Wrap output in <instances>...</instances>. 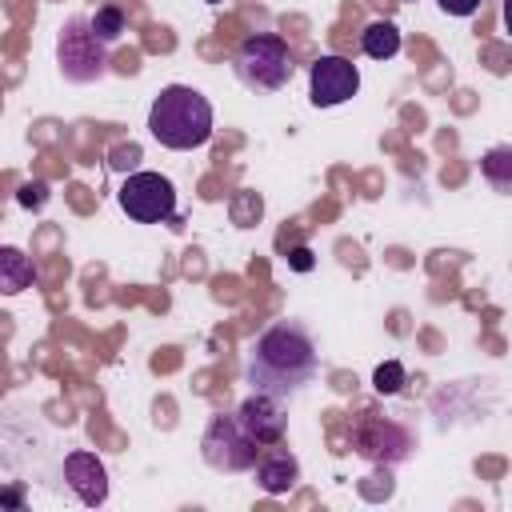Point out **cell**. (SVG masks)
Wrapping results in <instances>:
<instances>
[{
	"label": "cell",
	"mask_w": 512,
	"mask_h": 512,
	"mask_svg": "<svg viewBox=\"0 0 512 512\" xmlns=\"http://www.w3.org/2000/svg\"><path fill=\"white\" fill-rule=\"evenodd\" d=\"M320 368V352L312 332L300 320H276L268 324L252 352H248V384L252 392H268L276 400L296 396L304 384H312Z\"/></svg>",
	"instance_id": "obj_1"
},
{
	"label": "cell",
	"mask_w": 512,
	"mask_h": 512,
	"mask_svg": "<svg viewBox=\"0 0 512 512\" xmlns=\"http://www.w3.org/2000/svg\"><path fill=\"white\" fill-rule=\"evenodd\" d=\"M148 132L172 152H188V148L208 144V136H212V104H208V96L188 88V84L160 88V96L148 108Z\"/></svg>",
	"instance_id": "obj_2"
},
{
	"label": "cell",
	"mask_w": 512,
	"mask_h": 512,
	"mask_svg": "<svg viewBox=\"0 0 512 512\" xmlns=\"http://www.w3.org/2000/svg\"><path fill=\"white\" fill-rule=\"evenodd\" d=\"M232 72L248 92H280L296 64L288 52V40L276 32H256L248 40H240V48L232 52Z\"/></svg>",
	"instance_id": "obj_3"
},
{
	"label": "cell",
	"mask_w": 512,
	"mask_h": 512,
	"mask_svg": "<svg viewBox=\"0 0 512 512\" xmlns=\"http://www.w3.org/2000/svg\"><path fill=\"white\" fill-rule=\"evenodd\" d=\"M108 48L92 28H88V16H68L60 36H56V64L64 72L68 84H92L108 72Z\"/></svg>",
	"instance_id": "obj_4"
},
{
	"label": "cell",
	"mask_w": 512,
	"mask_h": 512,
	"mask_svg": "<svg viewBox=\"0 0 512 512\" xmlns=\"http://www.w3.org/2000/svg\"><path fill=\"white\" fill-rule=\"evenodd\" d=\"M116 200H120L124 216L136 224H164L176 216V188L160 172H128Z\"/></svg>",
	"instance_id": "obj_5"
},
{
	"label": "cell",
	"mask_w": 512,
	"mask_h": 512,
	"mask_svg": "<svg viewBox=\"0 0 512 512\" xmlns=\"http://www.w3.org/2000/svg\"><path fill=\"white\" fill-rule=\"evenodd\" d=\"M200 456H204V464L216 468V472H248V468L256 464V456H260V444L236 424V416L220 412V416H212L208 428H204Z\"/></svg>",
	"instance_id": "obj_6"
},
{
	"label": "cell",
	"mask_w": 512,
	"mask_h": 512,
	"mask_svg": "<svg viewBox=\"0 0 512 512\" xmlns=\"http://www.w3.org/2000/svg\"><path fill=\"white\" fill-rule=\"evenodd\" d=\"M352 448H356L364 460L392 468V464H400V460L412 456L416 440H412V432H408L404 424H396V420L364 416V420H356V428H352Z\"/></svg>",
	"instance_id": "obj_7"
},
{
	"label": "cell",
	"mask_w": 512,
	"mask_h": 512,
	"mask_svg": "<svg viewBox=\"0 0 512 512\" xmlns=\"http://www.w3.org/2000/svg\"><path fill=\"white\" fill-rule=\"evenodd\" d=\"M356 88H360V72L344 56H320L308 72V100L316 108H336V104L352 100Z\"/></svg>",
	"instance_id": "obj_8"
},
{
	"label": "cell",
	"mask_w": 512,
	"mask_h": 512,
	"mask_svg": "<svg viewBox=\"0 0 512 512\" xmlns=\"http://www.w3.org/2000/svg\"><path fill=\"white\" fill-rule=\"evenodd\" d=\"M236 424L264 448V444H276L284 440V428H288V416H284V400L268 396V392H252L240 408H236Z\"/></svg>",
	"instance_id": "obj_9"
},
{
	"label": "cell",
	"mask_w": 512,
	"mask_h": 512,
	"mask_svg": "<svg viewBox=\"0 0 512 512\" xmlns=\"http://www.w3.org/2000/svg\"><path fill=\"white\" fill-rule=\"evenodd\" d=\"M64 484H68V488L76 492V500L88 504V508H100V504L108 500V472H104V464H100L92 452H84V448H76V452L64 456Z\"/></svg>",
	"instance_id": "obj_10"
},
{
	"label": "cell",
	"mask_w": 512,
	"mask_h": 512,
	"mask_svg": "<svg viewBox=\"0 0 512 512\" xmlns=\"http://www.w3.org/2000/svg\"><path fill=\"white\" fill-rule=\"evenodd\" d=\"M252 468H256L260 492H268V496H284V492H292L296 480H300V460H296L280 440H276V444H264Z\"/></svg>",
	"instance_id": "obj_11"
},
{
	"label": "cell",
	"mask_w": 512,
	"mask_h": 512,
	"mask_svg": "<svg viewBox=\"0 0 512 512\" xmlns=\"http://www.w3.org/2000/svg\"><path fill=\"white\" fill-rule=\"evenodd\" d=\"M32 280H36L32 256H24L12 244H0V296H20L32 288Z\"/></svg>",
	"instance_id": "obj_12"
},
{
	"label": "cell",
	"mask_w": 512,
	"mask_h": 512,
	"mask_svg": "<svg viewBox=\"0 0 512 512\" xmlns=\"http://www.w3.org/2000/svg\"><path fill=\"white\" fill-rule=\"evenodd\" d=\"M360 48L364 56L372 60H392L400 52V28L392 20H372L364 32H360Z\"/></svg>",
	"instance_id": "obj_13"
},
{
	"label": "cell",
	"mask_w": 512,
	"mask_h": 512,
	"mask_svg": "<svg viewBox=\"0 0 512 512\" xmlns=\"http://www.w3.org/2000/svg\"><path fill=\"white\" fill-rule=\"evenodd\" d=\"M480 172H484V180H488L496 192H508V188H512V148H508V144L488 148L484 160H480Z\"/></svg>",
	"instance_id": "obj_14"
},
{
	"label": "cell",
	"mask_w": 512,
	"mask_h": 512,
	"mask_svg": "<svg viewBox=\"0 0 512 512\" xmlns=\"http://www.w3.org/2000/svg\"><path fill=\"white\" fill-rule=\"evenodd\" d=\"M88 28L104 40V44H116L120 36H124V28H128V20H124V8H116V4H104V8H96L92 16H88Z\"/></svg>",
	"instance_id": "obj_15"
},
{
	"label": "cell",
	"mask_w": 512,
	"mask_h": 512,
	"mask_svg": "<svg viewBox=\"0 0 512 512\" xmlns=\"http://www.w3.org/2000/svg\"><path fill=\"white\" fill-rule=\"evenodd\" d=\"M404 380H408V372H404V364H400V360H384V364L372 372V384H376V392H380V396L400 392V388H404Z\"/></svg>",
	"instance_id": "obj_16"
},
{
	"label": "cell",
	"mask_w": 512,
	"mask_h": 512,
	"mask_svg": "<svg viewBox=\"0 0 512 512\" xmlns=\"http://www.w3.org/2000/svg\"><path fill=\"white\" fill-rule=\"evenodd\" d=\"M108 164H112L116 172H132V168L140 164V148H136V144H120V148L108 152Z\"/></svg>",
	"instance_id": "obj_17"
},
{
	"label": "cell",
	"mask_w": 512,
	"mask_h": 512,
	"mask_svg": "<svg viewBox=\"0 0 512 512\" xmlns=\"http://www.w3.org/2000/svg\"><path fill=\"white\" fill-rule=\"evenodd\" d=\"M16 200H20L24 208H44V204H48V184H44V180H28V184L16 192Z\"/></svg>",
	"instance_id": "obj_18"
},
{
	"label": "cell",
	"mask_w": 512,
	"mask_h": 512,
	"mask_svg": "<svg viewBox=\"0 0 512 512\" xmlns=\"http://www.w3.org/2000/svg\"><path fill=\"white\" fill-rule=\"evenodd\" d=\"M440 4V12H448V16H472L476 8H480V0H436Z\"/></svg>",
	"instance_id": "obj_19"
},
{
	"label": "cell",
	"mask_w": 512,
	"mask_h": 512,
	"mask_svg": "<svg viewBox=\"0 0 512 512\" xmlns=\"http://www.w3.org/2000/svg\"><path fill=\"white\" fill-rule=\"evenodd\" d=\"M288 268H296V272H308V268H312V252H308L304 244H296V248L288 252Z\"/></svg>",
	"instance_id": "obj_20"
},
{
	"label": "cell",
	"mask_w": 512,
	"mask_h": 512,
	"mask_svg": "<svg viewBox=\"0 0 512 512\" xmlns=\"http://www.w3.org/2000/svg\"><path fill=\"white\" fill-rule=\"evenodd\" d=\"M204 4H220V0H204Z\"/></svg>",
	"instance_id": "obj_21"
}]
</instances>
